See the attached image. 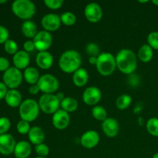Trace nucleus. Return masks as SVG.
I'll list each match as a JSON object with an SVG mask.
<instances>
[{"label":"nucleus","instance_id":"obj_1","mask_svg":"<svg viewBox=\"0 0 158 158\" xmlns=\"http://www.w3.org/2000/svg\"><path fill=\"white\" fill-rule=\"evenodd\" d=\"M117 68L123 73L131 75L135 72L137 66V56L129 49H122L117 53Z\"/></svg>","mask_w":158,"mask_h":158},{"label":"nucleus","instance_id":"obj_2","mask_svg":"<svg viewBox=\"0 0 158 158\" xmlns=\"http://www.w3.org/2000/svg\"><path fill=\"white\" fill-rule=\"evenodd\" d=\"M81 64V55L75 49H69L63 52L59 60V67L66 73H73L80 69Z\"/></svg>","mask_w":158,"mask_h":158},{"label":"nucleus","instance_id":"obj_3","mask_svg":"<svg viewBox=\"0 0 158 158\" xmlns=\"http://www.w3.org/2000/svg\"><path fill=\"white\" fill-rule=\"evenodd\" d=\"M96 68L101 76L109 77L112 75L117 69L115 56L110 52H101L97 56Z\"/></svg>","mask_w":158,"mask_h":158},{"label":"nucleus","instance_id":"obj_4","mask_svg":"<svg viewBox=\"0 0 158 158\" xmlns=\"http://www.w3.org/2000/svg\"><path fill=\"white\" fill-rule=\"evenodd\" d=\"M36 7L30 0H15L12 4V11L15 16L26 21L35 15Z\"/></svg>","mask_w":158,"mask_h":158},{"label":"nucleus","instance_id":"obj_5","mask_svg":"<svg viewBox=\"0 0 158 158\" xmlns=\"http://www.w3.org/2000/svg\"><path fill=\"white\" fill-rule=\"evenodd\" d=\"M40 105L33 99H26L19 107V114L21 120L31 123L35 120L40 114Z\"/></svg>","mask_w":158,"mask_h":158},{"label":"nucleus","instance_id":"obj_6","mask_svg":"<svg viewBox=\"0 0 158 158\" xmlns=\"http://www.w3.org/2000/svg\"><path fill=\"white\" fill-rule=\"evenodd\" d=\"M40 110L46 114H54L60 109V102L56 94H44L38 101Z\"/></svg>","mask_w":158,"mask_h":158},{"label":"nucleus","instance_id":"obj_7","mask_svg":"<svg viewBox=\"0 0 158 158\" xmlns=\"http://www.w3.org/2000/svg\"><path fill=\"white\" fill-rule=\"evenodd\" d=\"M23 73L15 66H12L3 73L2 80L9 89H15L21 85Z\"/></svg>","mask_w":158,"mask_h":158},{"label":"nucleus","instance_id":"obj_8","mask_svg":"<svg viewBox=\"0 0 158 158\" xmlns=\"http://www.w3.org/2000/svg\"><path fill=\"white\" fill-rule=\"evenodd\" d=\"M37 85L44 94H54L60 87V82L55 76L46 73L40 77Z\"/></svg>","mask_w":158,"mask_h":158},{"label":"nucleus","instance_id":"obj_9","mask_svg":"<svg viewBox=\"0 0 158 158\" xmlns=\"http://www.w3.org/2000/svg\"><path fill=\"white\" fill-rule=\"evenodd\" d=\"M35 49L38 52L48 51L52 43V37L50 32L47 31H39L35 37L32 40Z\"/></svg>","mask_w":158,"mask_h":158},{"label":"nucleus","instance_id":"obj_10","mask_svg":"<svg viewBox=\"0 0 158 158\" xmlns=\"http://www.w3.org/2000/svg\"><path fill=\"white\" fill-rule=\"evenodd\" d=\"M101 98V91L98 87L94 86L86 88L82 96L83 103L88 106H96L100 101Z\"/></svg>","mask_w":158,"mask_h":158},{"label":"nucleus","instance_id":"obj_11","mask_svg":"<svg viewBox=\"0 0 158 158\" xmlns=\"http://www.w3.org/2000/svg\"><path fill=\"white\" fill-rule=\"evenodd\" d=\"M84 15L86 19L92 23H97L103 17V9L97 2H90L84 9Z\"/></svg>","mask_w":158,"mask_h":158},{"label":"nucleus","instance_id":"obj_12","mask_svg":"<svg viewBox=\"0 0 158 158\" xmlns=\"http://www.w3.org/2000/svg\"><path fill=\"white\" fill-rule=\"evenodd\" d=\"M61 23L60 15L55 13L46 14L41 19L42 27L45 31L49 32L58 30L61 26Z\"/></svg>","mask_w":158,"mask_h":158},{"label":"nucleus","instance_id":"obj_13","mask_svg":"<svg viewBox=\"0 0 158 158\" xmlns=\"http://www.w3.org/2000/svg\"><path fill=\"white\" fill-rule=\"evenodd\" d=\"M17 142L15 141L13 136L10 134H5L0 135V154L2 155H10L14 153L15 145Z\"/></svg>","mask_w":158,"mask_h":158},{"label":"nucleus","instance_id":"obj_14","mask_svg":"<svg viewBox=\"0 0 158 158\" xmlns=\"http://www.w3.org/2000/svg\"><path fill=\"white\" fill-rule=\"evenodd\" d=\"M70 117L69 114L60 109L54 114H52V123L54 127L57 130H65L69 124Z\"/></svg>","mask_w":158,"mask_h":158},{"label":"nucleus","instance_id":"obj_15","mask_svg":"<svg viewBox=\"0 0 158 158\" xmlns=\"http://www.w3.org/2000/svg\"><path fill=\"white\" fill-rule=\"evenodd\" d=\"M100 135L96 131H87L80 137V143L86 149H93L98 145L100 142Z\"/></svg>","mask_w":158,"mask_h":158},{"label":"nucleus","instance_id":"obj_16","mask_svg":"<svg viewBox=\"0 0 158 158\" xmlns=\"http://www.w3.org/2000/svg\"><path fill=\"white\" fill-rule=\"evenodd\" d=\"M101 128L103 134L110 138L117 137L120 131L118 121L113 117H107L104 121L102 122Z\"/></svg>","mask_w":158,"mask_h":158},{"label":"nucleus","instance_id":"obj_17","mask_svg":"<svg viewBox=\"0 0 158 158\" xmlns=\"http://www.w3.org/2000/svg\"><path fill=\"white\" fill-rule=\"evenodd\" d=\"M35 63L39 68L42 69H49L53 64V56L49 51L39 52L35 57Z\"/></svg>","mask_w":158,"mask_h":158},{"label":"nucleus","instance_id":"obj_18","mask_svg":"<svg viewBox=\"0 0 158 158\" xmlns=\"http://www.w3.org/2000/svg\"><path fill=\"white\" fill-rule=\"evenodd\" d=\"M12 62L15 67L20 69H26L29 67L30 63V56L29 53L24 50H19L15 55L12 56Z\"/></svg>","mask_w":158,"mask_h":158},{"label":"nucleus","instance_id":"obj_19","mask_svg":"<svg viewBox=\"0 0 158 158\" xmlns=\"http://www.w3.org/2000/svg\"><path fill=\"white\" fill-rule=\"evenodd\" d=\"M32 153V146L26 140L17 142L14 150V155L16 158H28Z\"/></svg>","mask_w":158,"mask_h":158},{"label":"nucleus","instance_id":"obj_20","mask_svg":"<svg viewBox=\"0 0 158 158\" xmlns=\"http://www.w3.org/2000/svg\"><path fill=\"white\" fill-rule=\"evenodd\" d=\"M5 101L10 107H19L23 103V97L18 89H9L5 97Z\"/></svg>","mask_w":158,"mask_h":158},{"label":"nucleus","instance_id":"obj_21","mask_svg":"<svg viewBox=\"0 0 158 158\" xmlns=\"http://www.w3.org/2000/svg\"><path fill=\"white\" fill-rule=\"evenodd\" d=\"M29 142L35 146L43 143L45 140V133L40 127H32L28 134Z\"/></svg>","mask_w":158,"mask_h":158},{"label":"nucleus","instance_id":"obj_22","mask_svg":"<svg viewBox=\"0 0 158 158\" xmlns=\"http://www.w3.org/2000/svg\"><path fill=\"white\" fill-rule=\"evenodd\" d=\"M88 80H89V73L84 68L80 67L73 73V83L77 87L84 86L88 83Z\"/></svg>","mask_w":158,"mask_h":158},{"label":"nucleus","instance_id":"obj_23","mask_svg":"<svg viewBox=\"0 0 158 158\" xmlns=\"http://www.w3.org/2000/svg\"><path fill=\"white\" fill-rule=\"evenodd\" d=\"M41 76L40 75V72L36 68L33 67V66H29L24 69V73H23V79L29 85H35L37 84L40 80V78Z\"/></svg>","mask_w":158,"mask_h":158},{"label":"nucleus","instance_id":"obj_24","mask_svg":"<svg viewBox=\"0 0 158 158\" xmlns=\"http://www.w3.org/2000/svg\"><path fill=\"white\" fill-rule=\"evenodd\" d=\"M21 31L23 35L28 39H32L36 35L39 31L37 30V26L32 20H26L23 22L21 26Z\"/></svg>","mask_w":158,"mask_h":158},{"label":"nucleus","instance_id":"obj_25","mask_svg":"<svg viewBox=\"0 0 158 158\" xmlns=\"http://www.w3.org/2000/svg\"><path fill=\"white\" fill-rule=\"evenodd\" d=\"M154 57V49L147 43L143 44L141 47L139 49L138 53H137V58L143 63H149L152 60Z\"/></svg>","mask_w":158,"mask_h":158},{"label":"nucleus","instance_id":"obj_26","mask_svg":"<svg viewBox=\"0 0 158 158\" xmlns=\"http://www.w3.org/2000/svg\"><path fill=\"white\" fill-rule=\"evenodd\" d=\"M78 101L72 97H66V98L60 103V109L66 111L68 114L75 112L78 109Z\"/></svg>","mask_w":158,"mask_h":158},{"label":"nucleus","instance_id":"obj_27","mask_svg":"<svg viewBox=\"0 0 158 158\" xmlns=\"http://www.w3.org/2000/svg\"><path fill=\"white\" fill-rule=\"evenodd\" d=\"M132 103V97L128 94H122L116 100V106L120 110H126L131 106Z\"/></svg>","mask_w":158,"mask_h":158},{"label":"nucleus","instance_id":"obj_28","mask_svg":"<svg viewBox=\"0 0 158 158\" xmlns=\"http://www.w3.org/2000/svg\"><path fill=\"white\" fill-rule=\"evenodd\" d=\"M92 116L98 121H104L107 118V112L103 106L96 105L92 109Z\"/></svg>","mask_w":158,"mask_h":158},{"label":"nucleus","instance_id":"obj_29","mask_svg":"<svg viewBox=\"0 0 158 158\" xmlns=\"http://www.w3.org/2000/svg\"><path fill=\"white\" fill-rule=\"evenodd\" d=\"M146 128L148 132L151 136L158 137V118L151 117L146 123Z\"/></svg>","mask_w":158,"mask_h":158},{"label":"nucleus","instance_id":"obj_30","mask_svg":"<svg viewBox=\"0 0 158 158\" xmlns=\"http://www.w3.org/2000/svg\"><path fill=\"white\" fill-rule=\"evenodd\" d=\"M62 24L66 26H72L77 22V16L75 14L72 12H65L60 15Z\"/></svg>","mask_w":158,"mask_h":158},{"label":"nucleus","instance_id":"obj_31","mask_svg":"<svg viewBox=\"0 0 158 158\" xmlns=\"http://www.w3.org/2000/svg\"><path fill=\"white\" fill-rule=\"evenodd\" d=\"M4 49L9 55H15L19 51L18 44L15 40L9 39L4 43Z\"/></svg>","mask_w":158,"mask_h":158},{"label":"nucleus","instance_id":"obj_32","mask_svg":"<svg viewBox=\"0 0 158 158\" xmlns=\"http://www.w3.org/2000/svg\"><path fill=\"white\" fill-rule=\"evenodd\" d=\"M85 51L89 56H98L100 54V47L95 43H88L85 48Z\"/></svg>","mask_w":158,"mask_h":158},{"label":"nucleus","instance_id":"obj_33","mask_svg":"<svg viewBox=\"0 0 158 158\" xmlns=\"http://www.w3.org/2000/svg\"><path fill=\"white\" fill-rule=\"evenodd\" d=\"M30 124H29V122L26 121V120H20L17 123L16 130L20 134H28L29 131H30Z\"/></svg>","mask_w":158,"mask_h":158},{"label":"nucleus","instance_id":"obj_34","mask_svg":"<svg viewBox=\"0 0 158 158\" xmlns=\"http://www.w3.org/2000/svg\"><path fill=\"white\" fill-rule=\"evenodd\" d=\"M11 127V121L8 117H0V135L7 134Z\"/></svg>","mask_w":158,"mask_h":158},{"label":"nucleus","instance_id":"obj_35","mask_svg":"<svg viewBox=\"0 0 158 158\" xmlns=\"http://www.w3.org/2000/svg\"><path fill=\"white\" fill-rule=\"evenodd\" d=\"M35 151L39 157H46L49 154V148L47 145L43 143L35 146Z\"/></svg>","mask_w":158,"mask_h":158},{"label":"nucleus","instance_id":"obj_36","mask_svg":"<svg viewBox=\"0 0 158 158\" xmlns=\"http://www.w3.org/2000/svg\"><path fill=\"white\" fill-rule=\"evenodd\" d=\"M148 44L153 49L158 51V32H152L148 35Z\"/></svg>","mask_w":158,"mask_h":158},{"label":"nucleus","instance_id":"obj_37","mask_svg":"<svg viewBox=\"0 0 158 158\" xmlns=\"http://www.w3.org/2000/svg\"><path fill=\"white\" fill-rule=\"evenodd\" d=\"M63 0H45L44 4L51 10H57L63 6Z\"/></svg>","mask_w":158,"mask_h":158},{"label":"nucleus","instance_id":"obj_38","mask_svg":"<svg viewBox=\"0 0 158 158\" xmlns=\"http://www.w3.org/2000/svg\"><path fill=\"white\" fill-rule=\"evenodd\" d=\"M9 32L7 28L0 25V44H4L9 40Z\"/></svg>","mask_w":158,"mask_h":158},{"label":"nucleus","instance_id":"obj_39","mask_svg":"<svg viewBox=\"0 0 158 158\" xmlns=\"http://www.w3.org/2000/svg\"><path fill=\"white\" fill-rule=\"evenodd\" d=\"M10 68V63L6 57L0 56V72H6Z\"/></svg>","mask_w":158,"mask_h":158},{"label":"nucleus","instance_id":"obj_40","mask_svg":"<svg viewBox=\"0 0 158 158\" xmlns=\"http://www.w3.org/2000/svg\"><path fill=\"white\" fill-rule=\"evenodd\" d=\"M35 49V45H34V43L32 40H27V41L25 42L24 44H23V50L26 51V52H28V53L33 52Z\"/></svg>","mask_w":158,"mask_h":158},{"label":"nucleus","instance_id":"obj_41","mask_svg":"<svg viewBox=\"0 0 158 158\" xmlns=\"http://www.w3.org/2000/svg\"><path fill=\"white\" fill-rule=\"evenodd\" d=\"M8 90H9V89L5 85V83L3 82H0V100L2 99H5V97H6Z\"/></svg>","mask_w":158,"mask_h":158},{"label":"nucleus","instance_id":"obj_42","mask_svg":"<svg viewBox=\"0 0 158 158\" xmlns=\"http://www.w3.org/2000/svg\"><path fill=\"white\" fill-rule=\"evenodd\" d=\"M28 90H29V94H32V95H36V94H39V92H41L40 87H39L37 84L31 85L29 87V89H28Z\"/></svg>","mask_w":158,"mask_h":158},{"label":"nucleus","instance_id":"obj_43","mask_svg":"<svg viewBox=\"0 0 158 158\" xmlns=\"http://www.w3.org/2000/svg\"><path fill=\"white\" fill-rule=\"evenodd\" d=\"M56 96L57 99H58L59 100H60V102L61 103L62 101H63V100H64L65 98H66V97H65L64 94L62 92H60V93H57L56 94Z\"/></svg>","mask_w":158,"mask_h":158},{"label":"nucleus","instance_id":"obj_44","mask_svg":"<svg viewBox=\"0 0 158 158\" xmlns=\"http://www.w3.org/2000/svg\"><path fill=\"white\" fill-rule=\"evenodd\" d=\"M97 56H89V63L91 65H95L97 64Z\"/></svg>","mask_w":158,"mask_h":158},{"label":"nucleus","instance_id":"obj_45","mask_svg":"<svg viewBox=\"0 0 158 158\" xmlns=\"http://www.w3.org/2000/svg\"><path fill=\"white\" fill-rule=\"evenodd\" d=\"M151 2H152L154 5H155V6H158V0H153Z\"/></svg>","mask_w":158,"mask_h":158},{"label":"nucleus","instance_id":"obj_46","mask_svg":"<svg viewBox=\"0 0 158 158\" xmlns=\"http://www.w3.org/2000/svg\"><path fill=\"white\" fill-rule=\"evenodd\" d=\"M7 2V0H0V4H4Z\"/></svg>","mask_w":158,"mask_h":158},{"label":"nucleus","instance_id":"obj_47","mask_svg":"<svg viewBox=\"0 0 158 158\" xmlns=\"http://www.w3.org/2000/svg\"><path fill=\"white\" fill-rule=\"evenodd\" d=\"M152 158H158V152L156 153V154H154Z\"/></svg>","mask_w":158,"mask_h":158},{"label":"nucleus","instance_id":"obj_48","mask_svg":"<svg viewBox=\"0 0 158 158\" xmlns=\"http://www.w3.org/2000/svg\"><path fill=\"white\" fill-rule=\"evenodd\" d=\"M139 2L140 3H147V2H148V0H146V1H139Z\"/></svg>","mask_w":158,"mask_h":158},{"label":"nucleus","instance_id":"obj_49","mask_svg":"<svg viewBox=\"0 0 158 158\" xmlns=\"http://www.w3.org/2000/svg\"><path fill=\"white\" fill-rule=\"evenodd\" d=\"M35 158H46V157H39V156H37L36 157H35Z\"/></svg>","mask_w":158,"mask_h":158}]
</instances>
